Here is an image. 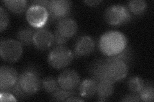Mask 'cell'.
I'll return each instance as SVG.
<instances>
[{
	"mask_svg": "<svg viewBox=\"0 0 154 102\" xmlns=\"http://www.w3.org/2000/svg\"><path fill=\"white\" fill-rule=\"evenodd\" d=\"M97 91V82L94 79L84 80L79 86L80 95L82 97L89 98L93 97Z\"/></svg>",
	"mask_w": 154,
	"mask_h": 102,
	"instance_id": "14",
	"label": "cell"
},
{
	"mask_svg": "<svg viewBox=\"0 0 154 102\" xmlns=\"http://www.w3.org/2000/svg\"><path fill=\"white\" fill-rule=\"evenodd\" d=\"M0 100H1V101H16L17 100L10 92L1 91Z\"/></svg>",
	"mask_w": 154,
	"mask_h": 102,
	"instance_id": "25",
	"label": "cell"
},
{
	"mask_svg": "<svg viewBox=\"0 0 154 102\" xmlns=\"http://www.w3.org/2000/svg\"><path fill=\"white\" fill-rule=\"evenodd\" d=\"M78 30L76 22L71 18H64L60 20L57 24V30L62 36L69 38L73 36Z\"/></svg>",
	"mask_w": 154,
	"mask_h": 102,
	"instance_id": "13",
	"label": "cell"
},
{
	"mask_svg": "<svg viewBox=\"0 0 154 102\" xmlns=\"http://www.w3.org/2000/svg\"><path fill=\"white\" fill-rule=\"evenodd\" d=\"M58 82L52 77H46L42 79L41 86L44 90L48 93H53L58 88Z\"/></svg>",
	"mask_w": 154,
	"mask_h": 102,
	"instance_id": "21",
	"label": "cell"
},
{
	"mask_svg": "<svg viewBox=\"0 0 154 102\" xmlns=\"http://www.w3.org/2000/svg\"><path fill=\"white\" fill-rule=\"evenodd\" d=\"M33 43L38 49L45 51L54 44V35L45 28H41L35 31Z\"/></svg>",
	"mask_w": 154,
	"mask_h": 102,
	"instance_id": "11",
	"label": "cell"
},
{
	"mask_svg": "<svg viewBox=\"0 0 154 102\" xmlns=\"http://www.w3.org/2000/svg\"><path fill=\"white\" fill-rule=\"evenodd\" d=\"M23 51L22 43L14 39H7L1 42L0 54L7 62L14 63L20 59Z\"/></svg>",
	"mask_w": 154,
	"mask_h": 102,
	"instance_id": "5",
	"label": "cell"
},
{
	"mask_svg": "<svg viewBox=\"0 0 154 102\" xmlns=\"http://www.w3.org/2000/svg\"><path fill=\"white\" fill-rule=\"evenodd\" d=\"M122 101H141V100L139 94L133 93L132 94H129L124 96V98L122 100Z\"/></svg>",
	"mask_w": 154,
	"mask_h": 102,
	"instance_id": "26",
	"label": "cell"
},
{
	"mask_svg": "<svg viewBox=\"0 0 154 102\" xmlns=\"http://www.w3.org/2000/svg\"><path fill=\"white\" fill-rule=\"evenodd\" d=\"M113 82L108 80H100L97 82V93L99 97V101H105L107 98L111 96L114 93Z\"/></svg>",
	"mask_w": 154,
	"mask_h": 102,
	"instance_id": "15",
	"label": "cell"
},
{
	"mask_svg": "<svg viewBox=\"0 0 154 102\" xmlns=\"http://www.w3.org/2000/svg\"><path fill=\"white\" fill-rule=\"evenodd\" d=\"M105 21L113 26H118L128 22L131 14L128 10L122 4H114L109 7L105 13Z\"/></svg>",
	"mask_w": 154,
	"mask_h": 102,
	"instance_id": "6",
	"label": "cell"
},
{
	"mask_svg": "<svg viewBox=\"0 0 154 102\" xmlns=\"http://www.w3.org/2000/svg\"><path fill=\"white\" fill-rule=\"evenodd\" d=\"M75 93L73 91H68L61 87L58 88L53 93V98L54 100L58 101H64L68 99L69 97L73 96Z\"/></svg>",
	"mask_w": 154,
	"mask_h": 102,
	"instance_id": "22",
	"label": "cell"
},
{
	"mask_svg": "<svg viewBox=\"0 0 154 102\" xmlns=\"http://www.w3.org/2000/svg\"><path fill=\"white\" fill-rule=\"evenodd\" d=\"M19 80L17 71L9 66H3L0 68V90L10 92Z\"/></svg>",
	"mask_w": 154,
	"mask_h": 102,
	"instance_id": "8",
	"label": "cell"
},
{
	"mask_svg": "<svg viewBox=\"0 0 154 102\" xmlns=\"http://www.w3.org/2000/svg\"><path fill=\"white\" fill-rule=\"evenodd\" d=\"M35 31L30 28H25L19 30L17 33V37L18 41L22 44L30 45L33 43V38Z\"/></svg>",
	"mask_w": 154,
	"mask_h": 102,
	"instance_id": "17",
	"label": "cell"
},
{
	"mask_svg": "<svg viewBox=\"0 0 154 102\" xmlns=\"http://www.w3.org/2000/svg\"><path fill=\"white\" fill-rule=\"evenodd\" d=\"M127 46L126 36L121 32L110 31L101 36L99 48L103 54L107 56H114L122 52Z\"/></svg>",
	"mask_w": 154,
	"mask_h": 102,
	"instance_id": "1",
	"label": "cell"
},
{
	"mask_svg": "<svg viewBox=\"0 0 154 102\" xmlns=\"http://www.w3.org/2000/svg\"><path fill=\"white\" fill-rule=\"evenodd\" d=\"M71 10V2L67 0L50 1L47 10L49 16L54 19L61 20L66 18Z\"/></svg>",
	"mask_w": 154,
	"mask_h": 102,
	"instance_id": "9",
	"label": "cell"
},
{
	"mask_svg": "<svg viewBox=\"0 0 154 102\" xmlns=\"http://www.w3.org/2000/svg\"><path fill=\"white\" fill-rule=\"evenodd\" d=\"M147 4L143 0H132L128 3L129 10L135 15H140L146 10Z\"/></svg>",
	"mask_w": 154,
	"mask_h": 102,
	"instance_id": "18",
	"label": "cell"
},
{
	"mask_svg": "<svg viewBox=\"0 0 154 102\" xmlns=\"http://www.w3.org/2000/svg\"><path fill=\"white\" fill-rule=\"evenodd\" d=\"M57 82L61 88L73 91L80 83V77L75 70H66L59 75Z\"/></svg>",
	"mask_w": 154,
	"mask_h": 102,
	"instance_id": "10",
	"label": "cell"
},
{
	"mask_svg": "<svg viewBox=\"0 0 154 102\" xmlns=\"http://www.w3.org/2000/svg\"><path fill=\"white\" fill-rule=\"evenodd\" d=\"M87 4H88L89 6L91 7H94L97 6L98 4L102 2V1H84Z\"/></svg>",
	"mask_w": 154,
	"mask_h": 102,
	"instance_id": "27",
	"label": "cell"
},
{
	"mask_svg": "<svg viewBox=\"0 0 154 102\" xmlns=\"http://www.w3.org/2000/svg\"><path fill=\"white\" fill-rule=\"evenodd\" d=\"M18 82L22 89L28 95L37 93L41 85L38 71L35 68L31 66L23 71L19 76Z\"/></svg>",
	"mask_w": 154,
	"mask_h": 102,
	"instance_id": "3",
	"label": "cell"
},
{
	"mask_svg": "<svg viewBox=\"0 0 154 102\" xmlns=\"http://www.w3.org/2000/svg\"><path fill=\"white\" fill-rule=\"evenodd\" d=\"M84 100L80 98V97L72 96L66 100V101H83Z\"/></svg>",
	"mask_w": 154,
	"mask_h": 102,
	"instance_id": "28",
	"label": "cell"
},
{
	"mask_svg": "<svg viewBox=\"0 0 154 102\" xmlns=\"http://www.w3.org/2000/svg\"><path fill=\"white\" fill-rule=\"evenodd\" d=\"M141 101H153L154 100L153 86L150 82L144 84L143 89L139 93Z\"/></svg>",
	"mask_w": 154,
	"mask_h": 102,
	"instance_id": "19",
	"label": "cell"
},
{
	"mask_svg": "<svg viewBox=\"0 0 154 102\" xmlns=\"http://www.w3.org/2000/svg\"><path fill=\"white\" fill-rule=\"evenodd\" d=\"M95 43L93 38L89 36H83L77 40L74 52L76 57H82L90 54L94 50Z\"/></svg>",
	"mask_w": 154,
	"mask_h": 102,
	"instance_id": "12",
	"label": "cell"
},
{
	"mask_svg": "<svg viewBox=\"0 0 154 102\" xmlns=\"http://www.w3.org/2000/svg\"><path fill=\"white\" fill-rule=\"evenodd\" d=\"M105 74L108 79L114 83L126 77L128 74V63L116 57L110 56L103 59Z\"/></svg>",
	"mask_w": 154,
	"mask_h": 102,
	"instance_id": "2",
	"label": "cell"
},
{
	"mask_svg": "<svg viewBox=\"0 0 154 102\" xmlns=\"http://www.w3.org/2000/svg\"><path fill=\"white\" fill-rule=\"evenodd\" d=\"M3 3L10 11L14 13H21L25 12L27 7V2L24 0H11L3 1Z\"/></svg>",
	"mask_w": 154,
	"mask_h": 102,
	"instance_id": "16",
	"label": "cell"
},
{
	"mask_svg": "<svg viewBox=\"0 0 154 102\" xmlns=\"http://www.w3.org/2000/svg\"><path fill=\"white\" fill-rule=\"evenodd\" d=\"M73 59V54L68 47L57 45L50 52L48 62L51 67L59 70L68 66Z\"/></svg>",
	"mask_w": 154,
	"mask_h": 102,
	"instance_id": "4",
	"label": "cell"
},
{
	"mask_svg": "<svg viewBox=\"0 0 154 102\" xmlns=\"http://www.w3.org/2000/svg\"><path fill=\"white\" fill-rule=\"evenodd\" d=\"M54 36V44L57 45H64V43H66L67 42V40H68V38L62 36L57 30L55 31Z\"/></svg>",
	"mask_w": 154,
	"mask_h": 102,
	"instance_id": "24",
	"label": "cell"
},
{
	"mask_svg": "<svg viewBox=\"0 0 154 102\" xmlns=\"http://www.w3.org/2000/svg\"><path fill=\"white\" fill-rule=\"evenodd\" d=\"M49 13L45 7L32 4L26 12V20L30 25L33 28H41L45 25Z\"/></svg>",
	"mask_w": 154,
	"mask_h": 102,
	"instance_id": "7",
	"label": "cell"
},
{
	"mask_svg": "<svg viewBox=\"0 0 154 102\" xmlns=\"http://www.w3.org/2000/svg\"><path fill=\"white\" fill-rule=\"evenodd\" d=\"M9 18L7 12L2 7H0V31H3L8 26Z\"/></svg>",
	"mask_w": 154,
	"mask_h": 102,
	"instance_id": "23",
	"label": "cell"
},
{
	"mask_svg": "<svg viewBox=\"0 0 154 102\" xmlns=\"http://www.w3.org/2000/svg\"><path fill=\"white\" fill-rule=\"evenodd\" d=\"M145 82L139 77H132L128 81L129 89L134 93L139 94L143 89Z\"/></svg>",
	"mask_w": 154,
	"mask_h": 102,
	"instance_id": "20",
	"label": "cell"
}]
</instances>
